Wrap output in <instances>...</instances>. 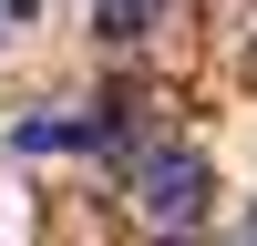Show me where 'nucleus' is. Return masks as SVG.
<instances>
[{"label": "nucleus", "instance_id": "nucleus-4", "mask_svg": "<svg viewBox=\"0 0 257 246\" xmlns=\"http://www.w3.org/2000/svg\"><path fill=\"white\" fill-rule=\"evenodd\" d=\"M247 72H257V52H247Z\"/></svg>", "mask_w": 257, "mask_h": 246}, {"label": "nucleus", "instance_id": "nucleus-1", "mask_svg": "<svg viewBox=\"0 0 257 246\" xmlns=\"http://www.w3.org/2000/svg\"><path fill=\"white\" fill-rule=\"evenodd\" d=\"M134 205H144V226L185 236V226L206 216V154H185V144H155V154L134 164Z\"/></svg>", "mask_w": 257, "mask_h": 246}, {"label": "nucleus", "instance_id": "nucleus-2", "mask_svg": "<svg viewBox=\"0 0 257 246\" xmlns=\"http://www.w3.org/2000/svg\"><path fill=\"white\" fill-rule=\"evenodd\" d=\"M103 41H144V0H103Z\"/></svg>", "mask_w": 257, "mask_h": 246}, {"label": "nucleus", "instance_id": "nucleus-3", "mask_svg": "<svg viewBox=\"0 0 257 246\" xmlns=\"http://www.w3.org/2000/svg\"><path fill=\"white\" fill-rule=\"evenodd\" d=\"M247 246H257V226H247Z\"/></svg>", "mask_w": 257, "mask_h": 246}]
</instances>
